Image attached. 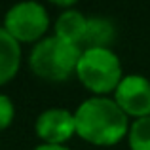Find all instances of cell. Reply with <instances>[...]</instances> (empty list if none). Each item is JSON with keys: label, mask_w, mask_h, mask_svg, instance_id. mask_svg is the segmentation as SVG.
<instances>
[{"label": "cell", "mask_w": 150, "mask_h": 150, "mask_svg": "<svg viewBox=\"0 0 150 150\" xmlns=\"http://www.w3.org/2000/svg\"><path fill=\"white\" fill-rule=\"evenodd\" d=\"M76 135L93 146H114L127 139L129 116L112 97H88L76 106Z\"/></svg>", "instance_id": "6da1fadb"}, {"label": "cell", "mask_w": 150, "mask_h": 150, "mask_svg": "<svg viewBox=\"0 0 150 150\" xmlns=\"http://www.w3.org/2000/svg\"><path fill=\"white\" fill-rule=\"evenodd\" d=\"M82 55V48L57 34H48L38 44L33 46L29 53V69L36 78L44 82H65L76 76V67Z\"/></svg>", "instance_id": "7a4b0ae2"}, {"label": "cell", "mask_w": 150, "mask_h": 150, "mask_svg": "<svg viewBox=\"0 0 150 150\" xmlns=\"http://www.w3.org/2000/svg\"><path fill=\"white\" fill-rule=\"evenodd\" d=\"M124 69L118 53L112 48L82 50L76 67V78L95 97H110L124 80Z\"/></svg>", "instance_id": "3957f363"}, {"label": "cell", "mask_w": 150, "mask_h": 150, "mask_svg": "<svg viewBox=\"0 0 150 150\" xmlns=\"http://www.w3.org/2000/svg\"><path fill=\"white\" fill-rule=\"evenodd\" d=\"M50 25L51 19L48 8L34 0L13 4L4 15V30L19 44H38L48 36Z\"/></svg>", "instance_id": "277c9868"}, {"label": "cell", "mask_w": 150, "mask_h": 150, "mask_svg": "<svg viewBox=\"0 0 150 150\" xmlns=\"http://www.w3.org/2000/svg\"><path fill=\"white\" fill-rule=\"evenodd\" d=\"M34 133L44 144H67L76 135V118L69 108H46L34 120Z\"/></svg>", "instance_id": "5b68a950"}, {"label": "cell", "mask_w": 150, "mask_h": 150, "mask_svg": "<svg viewBox=\"0 0 150 150\" xmlns=\"http://www.w3.org/2000/svg\"><path fill=\"white\" fill-rule=\"evenodd\" d=\"M112 99L133 120L150 116V80L143 74H125Z\"/></svg>", "instance_id": "8992f818"}, {"label": "cell", "mask_w": 150, "mask_h": 150, "mask_svg": "<svg viewBox=\"0 0 150 150\" xmlns=\"http://www.w3.org/2000/svg\"><path fill=\"white\" fill-rule=\"evenodd\" d=\"M23 61L21 44L0 27V88L17 76Z\"/></svg>", "instance_id": "52a82bcc"}, {"label": "cell", "mask_w": 150, "mask_h": 150, "mask_svg": "<svg viewBox=\"0 0 150 150\" xmlns=\"http://www.w3.org/2000/svg\"><path fill=\"white\" fill-rule=\"evenodd\" d=\"M86 29H88V15L82 13L78 8L61 11L53 23V34H57L63 40H69L72 44L80 46V48L84 44Z\"/></svg>", "instance_id": "ba28073f"}, {"label": "cell", "mask_w": 150, "mask_h": 150, "mask_svg": "<svg viewBox=\"0 0 150 150\" xmlns=\"http://www.w3.org/2000/svg\"><path fill=\"white\" fill-rule=\"evenodd\" d=\"M114 40H116V27H114L112 19L105 17V15H88V29H86L82 50L110 48Z\"/></svg>", "instance_id": "9c48e42d"}, {"label": "cell", "mask_w": 150, "mask_h": 150, "mask_svg": "<svg viewBox=\"0 0 150 150\" xmlns=\"http://www.w3.org/2000/svg\"><path fill=\"white\" fill-rule=\"evenodd\" d=\"M129 150H150V116L133 120L127 133Z\"/></svg>", "instance_id": "30bf717a"}, {"label": "cell", "mask_w": 150, "mask_h": 150, "mask_svg": "<svg viewBox=\"0 0 150 150\" xmlns=\"http://www.w3.org/2000/svg\"><path fill=\"white\" fill-rule=\"evenodd\" d=\"M15 120V105L11 97L0 91V133L6 131Z\"/></svg>", "instance_id": "8fae6325"}, {"label": "cell", "mask_w": 150, "mask_h": 150, "mask_svg": "<svg viewBox=\"0 0 150 150\" xmlns=\"http://www.w3.org/2000/svg\"><path fill=\"white\" fill-rule=\"evenodd\" d=\"M33 150H70V148L67 146V144H44V143H40Z\"/></svg>", "instance_id": "7c38bea8"}]
</instances>
